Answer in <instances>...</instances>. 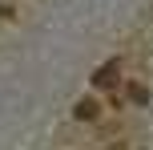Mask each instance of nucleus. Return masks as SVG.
Here are the masks:
<instances>
[{
  "mask_svg": "<svg viewBox=\"0 0 153 150\" xmlns=\"http://www.w3.org/2000/svg\"><path fill=\"white\" fill-rule=\"evenodd\" d=\"M113 81H117V61H105L97 73H93V85H97V89H109Z\"/></svg>",
  "mask_w": 153,
  "mask_h": 150,
  "instance_id": "obj_1",
  "label": "nucleus"
},
{
  "mask_svg": "<svg viewBox=\"0 0 153 150\" xmlns=\"http://www.w3.org/2000/svg\"><path fill=\"white\" fill-rule=\"evenodd\" d=\"M76 118H97V102H81L76 106Z\"/></svg>",
  "mask_w": 153,
  "mask_h": 150,
  "instance_id": "obj_2",
  "label": "nucleus"
}]
</instances>
